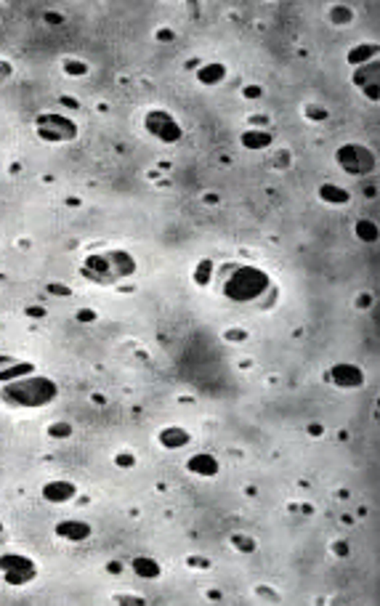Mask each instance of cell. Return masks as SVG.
I'll return each mask as SVG.
<instances>
[{
    "mask_svg": "<svg viewBox=\"0 0 380 606\" xmlns=\"http://www.w3.org/2000/svg\"><path fill=\"white\" fill-rule=\"evenodd\" d=\"M335 162H338V168L343 173H348L354 179L370 176L375 170V165H378L375 152L370 146H364V144H343V146H338Z\"/></svg>",
    "mask_w": 380,
    "mask_h": 606,
    "instance_id": "277c9868",
    "label": "cell"
},
{
    "mask_svg": "<svg viewBox=\"0 0 380 606\" xmlns=\"http://www.w3.org/2000/svg\"><path fill=\"white\" fill-rule=\"evenodd\" d=\"M354 85L359 88L361 93H367L370 99H378V59L370 61V64H359L354 67Z\"/></svg>",
    "mask_w": 380,
    "mask_h": 606,
    "instance_id": "9c48e42d",
    "label": "cell"
},
{
    "mask_svg": "<svg viewBox=\"0 0 380 606\" xmlns=\"http://www.w3.org/2000/svg\"><path fill=\"white\" fill-rule=\"evenodd\" d=\"M226 78V67L223 64H216V61H210V64H202L200 69H197V82L202 85H219L221 80Z\"/></svg>",
    "mask_w": 380,
    "mask_h": 606,
    "instance_id": "9a60e30c",
    "label": "cell"
},
{
    "mask_svg": "<svg viewBox=\"0 0 380 606\" xmlns=\"http://www.w3.org/2000/svg\"><path fill=\"white\" fill-rule=\"evenodd\" d=\"M375 56H378V48H375L372 43H370V45H357V48L348 54V64H351V67H359V64H364L367 59L372 61Z\"/></svg>",
    "mask_w": 380,
    "mask_h": 606,
    "instance_id": "ac0fdd59",
    "label": "cell"
},
{
    "mask_svg": "<svg viewBox=\"0 0 380 606\" xmlns=\"http://www.w3.org/2000/svg\"><path fill=\"white\" fill-rule=\"evenodd\" d=\"M43 500L51 505H64L69 500H75L78 495V484L75 482H67V479H51L43 484Z\"/></svg>",
    "mask_w": 380,
    "mask_h": 606,
    "instance_id": "ba28073f",
    "label": "cell"
},
{
    "mask_svg": "<svg viewBox=\"0 0 380 606\" xmlns=\"http://www.w3.org/2000/svg\"><path fill=\"white\" fill-rule=\"evenodd\" d=\"M5 75H8V69H5V64H3V61H0V80H3V78H5Z\"/></svg>",
    "mask_w": 380,
    "mask_h": 606,
    "instance_id": "d4e9b609",
    "label": "cell"
},
{
    "mask_svg": "<svg viewBox=\"0 0 380 606\" xmlns=\"http://www.w3.org/2000/svg\"><path fill=\"white\" fill-rule=\"evenodd\" d=\"M320 197L330 205H346L348 202V192L338 186V183H322L320 186Z\"/></svg>",
    "mask_w": 380,
    "mask_h": 606,
    "instance_id": "2e32d148",
    "label": "cell"
},
{
    "mask_svg": "<svg viewBox=\"0 0 380 606\" xmlns=\"http://www.w3.org/2000/svg\"><path fill=\"white\" fill-rule=\"evenodd\" d=\"M136 269H139L136 258L128 250L115 247V250H99V253L85 256L80 263V277L91 284H99V287H112V284H120L122 280L133 277Z\"/></svg>",
    "mask_w": 380,
    "mask_h": 606,
    "instance_id": "3957f363",
    "label": "cell"
},
{
    "mask_svg": "<svg viewBox=\"0 0 380 606\" xmlns=\"http://www.w3.org/2000/svg\"><path fill=\"white\" fill-rule=\"evenodd\" d=\"M0 577L8 585L24 587L38 577V564L24 553H0Z\"/></svg>",
    "mask_w": 380,
    "mask_h": 606,
    "instance_id": "8992f818",
    "label": "cell"
},
{
    "mask_svg": "<svg viewBox=\"0 0 380 606\" xmlns=\"http://www.w3.org/2000/svg\"><path fill=\"white\" fill-rule=\"evenodd\" d=\"M210 269H213V263H210V261H202L200 269L194 271V280H197L200 284H208V282H210Z\"/></svg>",
    "mask_w": 380,
    "mask_h": 606,
    "instance_id": "ffe728a7",
    "label": "cell"
},
{
    "mask_svg": "<svg viewBox=\"0 0 380 606\" xmlns=\"http://www.w3.org/2000/svg\"><path fill=\"white\" fill-rule=\"evenodd\" d=\"M56 396H59V383L32 370L19 378L3 381L0 385V402L11 409H45L48 404L56 402Z\"/></svg>",
    "mask_w": 380,
    "mask_h": 606,
    "instance_id": "6da1fadb",
    "label": "cell"
},
{
    "mask_svg": "<svg viewBox=\"0 0 380 606\" xmlns=\"http://www.w3.org/2000/svg\"><path fill=\"white\" fill-rule=\"evenodd\" d=\"M330 381L338 385V388L351 391V388H359V385L364 383V372H361L357 364H335V367L330 370Z\"/></svg>",
    "mask_w": 380,
    "mask_h": 606,
    "instance_id": "8fae6325",
    "label": "cell"
},
{
    "mask_svg": "<svg viewBox=\"0 0 380 606\" xmlns=\"http://www.w3.org/2000/svg\"><path fill=\"white\" fill-rule=\"evenodd\" d=\"M242 144H245L247 149H266V146L271 144V136H269L266 131H245V133H242Z\"/></svg>",
    "mask_w": 380,
    "mask_h": 606,
    "instance_id": "e0dca14e",
    "label": "cell"
},
{
    "mask_svg": "<svg viewBox=\"0 0 380 606\" xmlns=\"http://www.w3.org/2000/svg\"><path fill=\"white\" fill-rule=\"evenodd\" d=\"M354 229H357V237L364 240V243H375V240H378V226H375L372 221H367V218L357 223Z\"/></svg>",
    "mask_w": 380,
    "mask_h": 606,
    "instance_id": "d6986e66",
    "label": "cell"
},
{
    "mask_svg": "<svg viewBox=\"0 0 380 606\" xmlns=\"http://www.w3.org/2000/svg\"><path fill=\"white\" fill-rule=\"evenodd\" d=\"M35 131L43 142L48 144H67L78 139V122L61 112H43L35 120Z\"/></svg>",
    "mask_w": 380,
    "mask_h": 606,
    "instance_id": "5b68a950",
    "label": "cell"
},
{
    "mask_svg": "<svg viewBox=\"0 0 380 606\" xmlns=\"http://www.w3.org/2000/svg\"><path fill=\"white\" fill-rule=\"evenodd\" d=\"M118 463L120 465H133V455L128 458V455H118Z\"/></svg>",
    "mask_w": 380,
    "mask_h": 606,
    "instance_id": "cb8c5ba5",
    "label": "cell"
},
{
    "mask_svg": "<svg viewBox=\"0 0 380 606\" xmlns=\"http://www.w3.org/2000/svg\"><path fill=\"white\" fill-rule=\"evenodd\" d=\"M186 468H189V473L202 476V479H210V476H216L221 471L216 455H210V452H194V455L186 460Z\"/></svg>",
    "mask_w": 380,
    "mask_h": 606,
    "instance_id": "4fadbf2b",
    "label": "cell"
},
{
    "mask_svg": "<svg viewBox=\"0 0 380 606\" xmlns=\"http://www.w3.org/2000/svg\"><path fill=\"white\" fill-rule=\"evenodd\" d=\"M48 434H51L54 439H64V436H69V434H72V425H69V423H54Z\"/></svg>",
    "mask_w": 380,
    "mask_h": 606,
    "instance_id": "44dd1931",
    "label": "cell"
},
{
    "mask_svg": "<svg viewBox=\"0 0 380 606\" xmlns=\"http://www.w3.org/2000/svg\"><path fill=\"white\" fill-rule=\"evenodd\" d=\"M269 290H271V277L250 263H232L219 277V293L232 303H256Z\"/></svg>",
    "mask_w": 380,
    "mask_h": 606,
    "instance_id": "7a4b0ae2",
    "label": "cell"
},
{
    "mask_svg": "<svg viewBox=\"0 0 380 606\" xmlns=\"http://www.w3.org/2000/svg\"><path fill=\"white\" fill-rule=\"evenodd\" d=\"M131 572L141 577V580H157L162 574V566L155 561V559H149V556H136L133 561H131Z\"/></svg>",
    "mask_w": 380,
    "mask_h": 606,
    "instance_id": "5bb4252c",
    "label": "cell"
},
{
    "mask_svg": "<svg viewBox=\"0 0 380 606\" xmlns=\"http://www.w3.org/2000/svg\"><path fill=\"white\" fill-rule=\"evenodd\" d=\"M64 69L69 72V75H85V64H75V61H64Z\"/></svg>",
    "mask_w": 380,
    "mask_h": 606,
    "instance_id": "7402d4cb",
    "label": "cell"
},
{
    "mask_svg": "<svg viewBox=\"0 0 380 606\" xmlns=\"http://www.w3.org/2000/svg\"><path fill=\"white\" fill-rule=\"evenodd\" d=\"M54 535L61 537V540H67V543H85L93 535V529L82 519H64V521L54 526Z\"/></svg>",
    "mask_w": 380,
    "mask_h": 606,
    "instance_id": "30bf717a",
    "label": "cell"
},
{
    "mask_svg": "<svg viewBox=\"0 0 380 606\" xmlns=\"http://www.w3.org/2000/svg\"><path fill=\"white\" fill-rule=\"evenodd\" d=\"M144 128L162 144H179L183 139V128L179 125V120L165 112V109H149L144 115Z\"/></svg>",
    "mask_w": 380,
    "mask_h": 606,
    "instance_id": "52a82bcc",
    "label": "cell"
},
{
    "mask_svg": "<svg viewBox=\"0 0 380 606\" xmlns=\"http://www.w3.org/2000/svg\"><path fill=\"white\" fill-rule=\"evenodd\" d=\"M157 442L165 449H183V447L192 445V434L181 425H165L157 431Z\"/></svg>",
    "mask_w": 380,
    "mask_h": 606,
    "instance_id": "7c38bea8",
    "label": "cell"
},
{
    "mask_svg": "<svg viewBox=\"0 0 380 606\" xmlns=\"http://www.w3.org/2000/svg\"><path fill=\"white\" fill-rule=\"evenodd\" d=\"M309 117H317V120H324V117H327V112H324V109H317V106H311V112H309Z\"/></svg>",
    "mask_w": 380,
    "mask_h": 606,
    "instance_id": "603a6c76",
    "label": "cell"
}]
</instances>
